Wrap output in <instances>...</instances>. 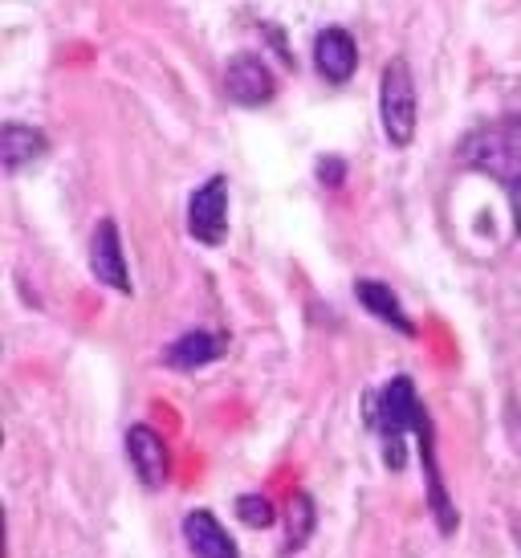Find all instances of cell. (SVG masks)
Wrapping results in <instances>:
<instances>
[{"label": "cell", "instance_id": "obj_1", "mask_svg": "<svg viewBox=\"0 0 521 558\" xmlns=\"http://www.w3.org/2000/svg\"><path fill=\"white\" fill-rule=\"evenodd\" d=\"M379 123L391 147H408L415 140V123H420V102H415V78L408 58H391L379 78Z\"/></svg>", "mask_w": 521, "mask_h": 558}, {"label": "cell", "instance_id": "obj_2", "mask_svg": "<svg viewBox=\"0 0 521 558\" xmlns=\"http://www.w3.org/2000/svg\"><path fill=\"white\" fill-rule=\"evenodd\" d=\"M424 420H428V412H424V403L415 396V384L408 375H396L379 391V412H375V428L384 433L387 469H403V436L420 433Z\"/></svg>", "mask_w": 521, "mask_h": 558}, {"label": "cell", "instance_id": "obj_3", "mask_svg": "<svg viewBox=\"0 0 521 558\" xmlns=\"http://www.w3.org/2000/svg\"><path fill=\"white\" fill-rule=\"evenodd\" d=\"M460 156H464L469 168L485 171V175H497V180H506V184H518L521 180V126H513V123L485 126V131L469 135Z\"/></svg>", "mask_w": 521, "mask_h": 558}, {"label": "cell", "instance_id": "obj_4", "mask_svg": "<svg viewBox=\"0 0 521 558\" xmlns=\"http://www.w3.org/2000/svg\"><path fill=\"white\" fill-rule=\"evenodd\" d=\"M187 233L199 245H220L229 236V180L208 175L187 201Z\"/></svg>", "mask_w": 521, "mask_h": 558}, {"label": "cell", "instance_id": "obj_5", "mask_svg": "<svg viewBox=\"0 0 521 558\" xmlns=\"http://www.w3.org/2000/svg\"><path fill=\"white\" fill-rule=\"evenodd\" d=\"M225 94H229V102H237V107L245 110L274 102L277 82L269 74L265 58H257V53H237V58H229V65H225Z\"/></svg>", "mask_w": 521, "mask_h": 558}, {"label": "cell", "instance_id": "obj_6", "mask_svg": "<svg viewBox=\"0 0 521 558\" xmlns=\"http://www.w3.org/2000/svg\"><path fill=\"white\" fill-rule=\"evenodd\" d=\"M90 274L102 281V286H110L114 294H131L123 236H119V225L110 217L98 220V229H94V236H90Z\"/></svg>", "mask_w": 521, "mask_h": 558}, {"label": "cell", "instance_id": "obj_7", "mask_svg": "<svg viewBox=\"0 0 521 558\" xmlns=\"http://www.w3.org/2000/svg\"><path fill=\"white\" fill-rule=\"evenodd\" d=\"M126 461L135 469V477L147 485V489H159L163 481H168V469H171V457H168V445H163V436L147 428V424H135L131 433H126Z\"/></svg>", "mask_w": 521, "mask_h": 558}, {"label": "cell", "instance_id": "obj_8", "mask_svg": "<svg viewBox=\"0 0 521 558\" xmlns=\"http://www.w3.org/2000/svg\"><path fill=\"white\" fill-rule=\"evenodd\" d=\"M314 70L335 86L351 82V74L359 70V46L342 25H330L314 37Z\"/></svg>", "mask_w": 521, "mask_h": 558}, {"label": "cell", "instance_id": "obj_9", "mask_svg": "<svg viewBox=\"0 0 521 558\" xmlns=\"http://www.w3.org/2000/svg\"><path fill=\"white\" fill-rule=\"evenodd\" d=\"M184 538H187V546H192V555L196 558H241V550H237V543H232V534L220 526L208 510L187 513Z\"/></svg>", "mask_w": 521, "mask_h": 558}, {"label": "cell", "instance_id": "obj_10", "mask_svg": "<svg viewBox=\"0 0 521 558\" xmlns=\"http://www.w3.org/2000/svg\"><path fill=\"white\" fill-rule=\"evenodd\" d=\"M46 135L29 123H4L0 126V159H4V171H21L37 163L46 156Z\"/></svg>", "mask_w": 521, "mask_h": 558}, {"label": "cell", "instance_id": "obj_11", "mask_svg": "<svg viewBox=\"0 0 521 558\" xmlns=\"http://www.w3.org/2000/svg\"><path fill=\"white\" fill-rule=\"evenodd\" d=\"M225 335H213V330H187V335H180V339L168 347V363L175 367V372H196V367H204V363H213V359L225 355Z\"/></svg>", "mask_w": 521, "mask_h": 558}, {"label": "cell", "instance_id": "obj_12", "mask_svg": "<svg viewBox=\"0 0 521 558\" xmlns=\"http://www.w3.org/2000/svg\"><path fill=\"white\" fill-rule=\"evenodd\" d=\"M354 294H359V302H363V306H367L375 318H384L387 326H396L399 335H408V339L415 335V323L408 318V314H403L399 298L387 290L384 281H359V286H354Z\"/></svg>", "mask_w": 521, "mask_h": 558}, {"label": "cell", "instance_id": "obj_13", "mask_svg": "<svg viewBox=\"0 0 521 558\" xmlns=\"http://www.w3.org/2000/svg\"><path fill=\"white\" fill-rule=\"evenodd\" d=\"M314 534V497L310 494H293L290 501V522H286V555H298L306 538Z\"/></svg>", "mask_w": 521, "mask_h": 558}, {"label": "cell", "instance_id": "obj_14", "mask_svg": "<svg viewBox=\"0 0 521 558\" xmlns=\"http://www.w3.org/2000/svg\"><path fill=\"white\" fill-rule=\"evenodd\" d=\"M237 518L253 530H265V526H274L277 522V510H274V501H269V497L245 494V497H237Z\"/></svg>", "mask_w": 521, "mask_h": 558}, {"label": "cell", "instance_id": "obj_15", "mask_svg": "<svg viewBox=\"0 0 521 558\" xmlns=\"http://www.w3.org/2000/svg\"><path fill=\"white\" fill-rule=\"evenodd\" d=\"M318 180L323 184H342V159H323L318 163Z\"/></svg>", "mask_w": 521, "mask_h": 558}, {"label": "cell", "instance_id": "obj_16", "mask_svg": "<svg viewBox=\"0 0 521 558\" xmlns=\"http://www.w3.org/2000/svg\"><path fill=\"white\" fill-rule=\"evenodd\" d=\"M509 204H513V229H518V236H521V180L509 184Z\"/></svg>", "mask_w": 521, "mask_h": 558}, {"label": "cell", "instance_id": "obj_17", "mask_svg": "<svg viewBox=\"0 0 521 558\" xmlns=\"http://www.w3.org/2000/svg\"><path fill=\"white\" fill-rule=\"evenodd\" d=\"M513 538H518V546H521V522H513Z\"/></svg>", "mask_w": 521, "mask_h": 558}]
</instances>
